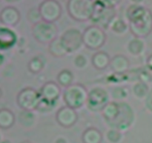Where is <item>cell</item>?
Wrapping results in <instances>:
<instances>
[{
  "mask_svg": "<svg viewBox=\"0 0 152 143\" xmlns=\"http://www.w3.org/2000/svg\"><path fill=\"white\" fill-rule=\"evenodd\" d=\"M146 68L148 71L152 73V54L149 55L146 60Z\"/></svg>",
  "mask_w": 152,
  "mask_h": 143,
  "instance_id": "836d02e7",
  "label": "cell"
},
{
  "mask_svg": "<svg viewBox=\"0 0 152 143\" xmlns=\"http://www.w3.org/2000/svg\"><path fill=\"white\" fill-rule=\"evenodd\" d=\"M95 1L105 7L115 8V7H117L121 2L122 0H95Z\"/></svg>",
  "mask_w": 152,
  "mask_h": 143,
  "instance_id": "1f68e13d",
  "label": "cell"
},
{
  "mask_svg": "<svg viewBox=\"0 0 152 143\" xmlns=\"http://www.w3.org/2000/svg\"><path fill=\"white\" fill-rule=\"evenodd\" d=\"M123 132L111 128L106 133V139L109 143H120L123 140Z\"/></svg>",
  "mask_w": 152,
  "mask_h": 143,
  "instance_id": "83f0119b",
  "label": "cell"
},
{
  "mask_svg": "<svg viewBox=\"0 0 152 143\" xmlns=\"http://www.w3.org/2000/svg\"><path fill=\"white\" fill-rule=\"evenodd\" d=\"M151 82H152V73H151Z\"/></svg>",
  "mask_w": 152,
  "mask_h": 143,
  "instance_id": "60d3db41",
  "label": "cell"
},
{
  "mask_svg": "<svg viewBox=\"0 0 152 143\" xmlns=\"http://www.w3.org/2000/svg\"><path fill=\"white\" fill-rule=\"evenodd\" d=\"M3 61H4V57H3L2 55H1V53H0V65H1V64H2Z\"/></svg>",
  "mask_w": 152,
  "mask_h": 143,
  "instance_id": "74e56055",
  "label": "cell"
},
{
  "mask_svg": "<svg viewBox=\"0 0 152 143\" xmlns=\"http://www.w3.org/2000/svg\"><path fill=\"white\" fill-rule=\"evenodd\" d=\"M78 120V114L75 109L70 107H62L56 114V120L58 124L62 127L68 128L76 124Z\"/></svg>",
  "mask_w": 152,
  "mask_h": 143,
  "instance_id": "7c38bea8",
  "label": "cell"
},
{
  "mask_svg": "<svg viewBox=\"0 0 152 143\" xmlns=\"http://www.w3.org/2000/svg\"><path fill=\"white\" fill-rule=\"evenodd\" d=\"M120 111L119 102H109L102 110V117L107 123L112 122L118 115Z\"/></svg>",
  "mask_w": 152,
  "mask_h": 143,
  "instance_id": "ac0fdd59",
  "label": "cell"
},
{
  "mask_svg": "<svg viewBox=\"0 0 152 143\" xmlns=\"http://www.w3.org/2000/svg\"><path fill=\"white\" fill-rule=\"evenodd\" d=\"M0 139H1V135H0Z\"/></svg>",
  "mask_w": 152,
  "mask_h": 143,
  "instance_id": "b9f144b4",
  "label": "cell"
},
{
  "mask_svg": "<svg viewBox=\"0 0 152 143\" xmlns=\"http://www.w3.org/2000/svg\"><path fill=\"white\" fill-rule=\"evenodd\" d=\"M119 104L120 111L118 115L112 122L107 124L111 127V128L123 132L129 130L134 124L135 121V114L132 107L127 102H119Z\"/></svg>",
  "mask_w": 152,
  "mask_h": 143,
  "instance_id": "277c9868",
  "label": "cell"
},
{
  "mask_svg": "<svg viewBox=\"0 0 152 143\" xmlns=\"http://www.w3.org/2000/svg\"><path fill=\"white\" fill-rule=\"evenodd\" d=\"M129 90L126 87H116L111 90V96L115 100H123L129 96Z\"/></svg>",
  "mask_w": 152,
  "mask_h": 143,
  "instance_id": "f1b7e54d",
  "label": "cell"
},
{
  "mask_svg": "<svg viewBox=\"0 0 152 143\" xmlns=\"http://www.w3.org/2000/svg\"><path fill=\"white\" fill-rule=\"evenodd\" d=\"M110 28L114 34L118 35H123L126 34L129 29V25L120 18H117V19L115 18L110 25Z\"/></svg>",
  "mask_w": 152,
  "mask_h": 143,
  "instance_id": "d4e9b609",
  "label": "cell"
},
{
  "mask_svg": "<svg viewBox=\"0 0 152 143\" xmlns=\"http://www.w3.org/2000/svg\"><path fill=\"white\" fill-rule=\"evenodd\" d=\"M111 59V57L106 52L98 51L92 56L91 63L96 69L102 71L109 66Z\"/></svg>",
  "mask_w": 152,
  "mask_h": 143,
  "instance_id": "e0dca14e",
  "label": "cell"
},
{
  "mask_svg": "<svg viewBox=\"0 0 152 143\" xmlns=\"http://www.w3.org/2000/svg\"><path fill=\"white\" fill-rule=\"evenodd\" d=\"M5 1L8 3H15V2H18V1H21V0H4Z\"/></svg>",
  "mask_w": 152,
  "mask_h": 143,
  "instance_id": "8d00e7d4",
  "label": "cell"
},
{
  "mask_svg": "<svg viewBox=\"0 0 152 143\" xmlns=\"http://www.w3.org/2000/svg\"><path fill=\"white\" fill-rule=\"evenodd\" d=\"M87 58L84 55L79 54L74 59V65L79 68H84L87 65Z\"/></svg>",
  "mask_w": 152,
  "mask_h": 143,
  "instance_id": "4dcf8cb0",
  "label": "cell"
},
{
  "mask_svg": "<svg viewBox=\"0 0 152 143\" xmlns=\"http://www.w3.org/2000/svg\"><path fill=\"white\" fill-rule=\"evenodd\" d=\"M32 34L38 42L41 44H50L58 37V28L53 22L42 20L33 25Z\"/></svg>",
  "mask_w": 152,
  "mask_h": 143,
  "instance_id": "5b68a950",
  "label": "cell"
},
{
  "mask_svg": "<svg viewBox=\"0 0 152 143\" xmlns=\"http://www.w3.org/2000/svg\"><path fill=\"white\" fill-rule=\"evenodd\" d=\"M115 17V8L105 7L95 1L94 11L91 19L94 25L99 27L102 29H106L109 28Z\"/></svg>",
  "mask_w": 152,
  "mask_h": 143,
  "instance_id": "ba28073f",
  "label": "cell"
},
{
  "mask_svg": "<svg viewBox=\"0 0 152 143\" xmlns=\"http://www.w3.org/2000/svg\"><path fill=\"white\" fill-rule=\"evenodd\" d=\"M48 51L51 56L56 58L63 57L68 53L60 37H57L49 44Z\"/></svg>",
  "mask_w": 152,
  "mask_h": 143,
  "instance_id": "d6986e66",
  "label": "cell"
},
{
  "mask_svg": "<svg viewBox=\"0 0 152 143\" xmlns=\"http://www.w3.org/2000/svg\"><path fill=\"white\" fill-rule=\"evenodd\" d=\"M110 68L117 74L127 72L130 68V62L124 55H116L111 59Z\"/></svg>",
  "mask_w": 152,
  "mask_h": 143,
  "instance_id": "9a60e30c",
  "label": "cell"
},
{
  "mask_svg": "<svg viewBox=\"0 0 152 143\" xmlns=\"http://www.w3.org/2000/svg\"><path fill=\"white\" fill-rule=\"evenodd\" d=\"M15 115L13 111L7 108L0 109V128L7 130L14 125Z\"/></svg>",
  "mask_w": 152,
  "mask_h": 143,
  "instance_id": "ffe728a7",
  "label": "cell"
},
{
  "mask_svg": "<svg viewBox=\"0 0 152 143\" xmlns=\"http://www.w3.org/2000/svg\"><path fill=\"white\" fill-rule=\"evenodd\" d=\"M19 123L25 127H30L35 121V115L33 111H22L19 116Z\"/></svg>",
  "mask_w": 152,
  "mask_h": 143,
  "instance_id": "484cf974",
  "label": "cell"
},
{
  "mask_svg": "<svg viewBox=\"0 0 152 143\" xmlns=\"http://www.w3.org/2000/svg\"><path fill=\"white\" fill-rule=\"evenodd\" d=\"M1 95H2V91H1V89L0 88V98H1Z\"/></svg>",
  "mask_w": 152,
  "mask_h": 143,
  "instance_id": "ab89813d",
  "label": "cell"
},
{
  "mask_svg": "<svg viewBox=\"0 0 152 143\" xmlns=\"http://www.w3.org/2000/svg\"><path fill=\"white\" fill-rule=\"evenodd\" d=\"M150 89L148 85L141 81L138 82L136 84L134 85L133 88H132L133 94L134 95L135 97L140 99H145Z\"/></svg>",
  "mask_w": 152,
  "mask_h": 143,
  "instance_id": "cb8c5ba5",
  "label": "cell"
},
{
  "mask_svg": "<svg viewBox=\"0 0 152 143\" xmlns=\"http://www.w3.org/2000/svg\"><path fill=\"white\" fill-rule=\"evenodd\" d=\"M42 100L52 104H56L61 94V88L59 84L49 81L45 83L39 91Z\"/></svg>",
  "mask_w": 152,
  "mask_h": 143,
  "instance_id": "4fadbf2b",
  "label": "cell"
},
{
  "mask_svg": "<svg viewBox=\"0 0 152 143\" xmlns=\"http://www.w3.org/2000/svg\"><path fill=\"white\" fill-rule=\"evenodd\" d=\"M94 0H68L67 10L69 16L77 22L91 20L94 11Z\"/></svg>",
  "mask_w": 152,
  "mask_h": 143,
  "instance_id": "7a4b0ae2",
  "label": "cell"
},
{
  "mask_svg": "<svg viewBox=\"0 0 152 143\" xmlns=\"http://www.w3.org/2000/svg\"><path fill=\"white\" fill-rule=\"evenodd\" d=\"M16 42V34L7 28H0V49L13 47Z\"/></svg>",
  "mask_w": 152,
  "mask_h": 143,
  "instance_id": "2e32d148",
  "label": "cell"
},
{
  "mask_svg": "<svg viewBox=\"0 0 152 143\" xmlns=\"http://www.w3.org/2000/svg\"><path fill=\"white\" fill-rule=\"evenodd\" d=\"M60 38L68 53L77 51L83 45V33L76 28H71L65 31Z\"/></svg>",
  "mask_w": 152,
  "mask_h": 143,
  "instance_id": "8fae6325",
  "label": "cell"
},
{
  "mask_svg": "<svg viewBox=\"0 0 152 143\" xmlns=\"http://www.w3.org/2000/svg\"><path fill=\"white\" fill-rule=\"evenodd\" d=\"M42 19L48 22L54 23L60 18L62 8L56 0H44L39 6Z\"/></svg>",
  "mask_w": 152,
  "mask_h": 143,
  "instance_id": "30bf717a",
  "label": "cell"
},
{
  "mask_svg": "<svg viewBox=\"0 0 152 143\" xmlns=\"http://www.w3.org/2000/svg\"><path fill=\"white\" fill-rule=\"evenodd\" d=\"M55 143H68L66 139L63 137H59L55 141Z\"/></svg>",
  "mask_w": 152,
  "mask_h": 143,
  "instance_id": "e575fe53",
  "label": "cell"
},
{
  "mask_svg": "<svg viewBox=\"0 0 152 143\" xmlns=\"http://www.w3.org/2000/svg\"><path fill=\"white\" fill-rule=\"evenodd\" d=\"M42 100L39 92L32 88H25L19 91L16 102L22 111H37Z\"/></svg>",
  "mask_w": 152,
  "mask_h": 143,
  "instance_id": "52a82bcc",
  "label": "cell"
},
{
  "mask_svg": "<svg viewBox=\"0 0 152 143\" xmlns=\"http://www.w3.org/2000/svg\"><path fill=\"white\" fill-rule=\"evenodd\" d=\"M109 102V95L106 90L97 87L89 91L87 106L92 112H101Z\"/></svg>",
  "mask_w": 152,
  "mask_h": 143,
  "instance_id": "9c48e42d",
  "label": "cell"
},
{
  "mask_svg": "<svg viewBox=\"0 0 152 143\" xmlns=\"http://www.w3.org/2000/svg\"><path fill=\"white\" fill-rule=\"evenodd\" d=\"M74 77L70 70L64 69L61 71L57 75V82L59 85L67 88L73 84Z\"/></svg>",
  "mask_w": 152,
  "mask_h": 143,
  "instance_id": "603a6c76",
  "label": "cell"
},
{
  "mask_svg": "<svg viewBox=\"0 0 152 143\" xmlns=\"http://www.w3.org/2000/svg\"><path fill=\"white\" fill-rule=\"evenodd\" d=\"M20 20V13L14 7L8 6L0 13V21L3 25L8 27L16 26Z\"/></svg>",
  "mask_w": 152,
  "mask_h": 143,
  "instance_id": "5bb4252c",
  "label": "cell"
},
{
  "mask_svg": "<svg viewBox=\"0 0 152 143\" xmlns=\"http://www.w3.org/2000/svg\"><path fill=\"white\" fill-rule=\"evenodd\" d=\"M83 143H101L102 141V133L95 128H88L82 135Z\"/></svg>",
  "mask_w": 152,
  "mask_h": 143,
  "instance_id": "44dd1931",
  "label": "cell"
},
{
  "mask_svg": "<svg viewBox=\"0 0 152 143\" xmlns=\"http://www.w3.org/2000/svg\"><path fill=\"white\" fill-rule=\"evenodd\" d=\"M107 36L105 31L96 25L88 27L83 33V45L92 50L100 49L105 45Z\"/></svg>",
  "mask_w": 152,
  "mask_h": 143,
  "instance_id": "8992f818",
  "label": "cell"
},
{
  "mask_svg": "<svg viewBox=\"0 0 152 143\" xmlns=\"http://www.w3.org/2000/svg\"><path fill=\"white\" fill-rule=\"evenodd\" d=\"M131 1L133 2V4H140L142 2V1H144V0H131Z\"/></svg>",
  "mask_w": 152,
  "mask_h": 143,
  "instance_id": "d590c367",
  "label": "cell"
},
{
  "mask_svg": "<svg viewBox=\"0 0 152 143\" xmlns=\"http://www.w3.org/2000/svg\"><path fill=\"white\" fill-rule=\"evenodd\" d=\"M88 93L87 88L80 83H73L65 88L63 92V100L65 105L77 110L87 104Z\"/></svg>",
  "mask_w": 152,
  "mask_h": 143,
  "instance_id": "3957f363",
  "label": "cell"
},
{
  "mask_svg": "<svg viewBox=\"0 0 152 143\" xmlns=\"http://www.w3.org/2000/svg\"><path fill=\"white\" fill-rule=\"evenodd\" d=\"M145 105L146 109L152 114V89H151L149 93L145 99Z\"/></svg>",
  "mask_w": 152,
  "mask_h": 143,
  "instance_id": "d6a6232c",
  "label": "cell"
},
{
  "mask_svg": "<svg viewBox=\"0 0 152 143\" xmlns=\"http://www.w3.org/2000/svg\"><path fill=\"white\" fill-rule=\"evenodd\" d=\"M129 30L134 37L145 38L152 32V12L141 4H132L126 11Z\"/></svg>",
  "mask_w": 152,
  "mask_h": 143,
  "instance_id": "6da1fadb",
  "label": "cell"
},
{
  "mask_svg": "<svg viewBox=\"0 0 152 143\" xmlns=\"http://www.w3.org/2000/svg\"><path fill=\"white\" fill-rule=\"evenodd\" d=\"M145 50V43L142 39L134 37L128 44V50L133 56H139Z\"/></svg>",
  "mask_w": 152,
  "mask_h": 143,
  "instance_id": "7402d4cb",
  "label": "cell"
},
{
  "mask_svg": "<svg viewBox=\"0 0 152 143\" xmlns=\"http://www.w3.org/2000/svg\"><path fill=\"white\" fill-rule=\"evenodd\" d=\"M28 19L29 22L32 23L33 25H35V24L38 23L42 20L39 7L38 8L33 7V8L30 9L28 13Z\"/></svg>",
  "mask_w": 152,
  "mask_h": 143,
  "instance_id": "f546056e",
  "label": "cell"
},
{
  "mask_svg": "<svg viewBox=\"0 0 152 143\" xmlns=\"http://www.w3.org/2000/svg\"><path fill=\"white\" fill-rule=\"evenodd\" d=\"M22 143H32V142H30V141H24V142H22Z\"/></svg>",
  "mask_w": 152,
  "mask_h": 143,
  "instance_id": "f35d334b",
  "label": "cell"
},
{
  "mask_svg": "<svg viewBox=\"0 0 152 143\" xmlns=\"http://www.w3.org/2000/svg\"><path fill=\"white\" fill-rule=\"evenodd\" d=\"M45 63L42 59L39 57H34L28 62V68L30 72L33 74H38L42 71Z\"/></svg>",
  "mask_w": 152,
  "mask_h": 143,
  "instance_id": "4316f807",
  "label": "cell"
}]
</instances>
